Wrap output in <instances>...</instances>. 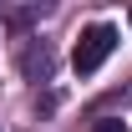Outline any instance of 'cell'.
<instances>
[{
  "mask_svg": "<svg viewBox=\"0 0 132 132\" xmlns=\"http://www.w3.org/2000/svg\"><path fill=\"white\" fill-rule=\"evenodd\" d=\"M127 20H132V15H127Z\"/></svg>",
  "mask_w": 132,
  "mask_h": 132,
  "instance_id": "cell-4",
  "label": "cell"
},
{
  "mask_svg": "<svg viewBox=\"0 0 132 132\" xmlns=\"http://www.w3.org/2000/svg\"><path fill=\"white\" fill-rule=\"evenodd\" d=\"M26 71H31V76H51V51L46 46H41V51L31 46V51H26Z\"/></svg>",
  "mask_w": 132,
  "mask_h": 132,
  "instance_id": "cell-2",
  "label": "cell"
},
{
  "mask_svg": "<svg viewBox=\"0 0 132 132\" xmlns=\"http://www.w3.org/2000/svg\"><path fill=\"white\" fill-rule=\"evenodd\" d=\"M92 132H127V127H122L117 117H102V122H92Z\"/></svg>",
  "mask_w": 132,
  "mask_h": 132,
  "instance_id": "cell-3",
  "label": "cell"
},
{
  "mask_svg": "<svg viewBox=\"0 0 132 132\" xmlns=\"http://www.w3.org/2000/svg\"><path fill=\"white\" fill-rule=\"evenodd\" d=\"M112 51H117V31H112V26H92V31H81V41H76L71 66H76L81 76H92V71H97Z\"/></svg>",
  "mask_w": 132,
  "mask_h": 132,
  "instance_id": "cell-1",
  "label": "cell"
}]
</instances>
